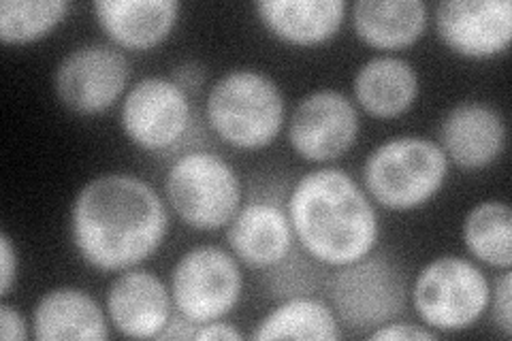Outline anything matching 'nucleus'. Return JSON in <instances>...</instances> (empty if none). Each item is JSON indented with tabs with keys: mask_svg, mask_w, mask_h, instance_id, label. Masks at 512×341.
I'll return each instance as SVG.
<instances>
[{
	"mask_svg": "<svg viewBox=\"0 0 512 341\" xmlns=\"http://www.w3.org/2000/svg\"><path fill=\"white\" fill-rule=\"evenodd\" d=\"M169 233L163 199L128 173L94 177L71 207V239L79 256L101 271H126L150 258Z\"/></svg>",
	"mask_w": 512,
	"mask_h": 341,
	"instance_id": "1",
	"label": "nucleus"
},
{
	"mask_svg": "<svg viewBox=\"0 0 512 341\" xmlns=\"http://www.w3.org/2000/svg\"><path fill=\"white\" fill-rule=\"evenodd\" d=\"M288 220L301 248L329 267L370 256L380 235L378 214L365 190L335 167L301 177L288 199Z\"/></svg>",
	"mask_w": 512,
	"mask_h": 341,
	"instance_id": "2",
	"label": "nucleus"
},
{
	"mask_svg": "<svg viewBox=\"0 0 512 341\" xmlns=\"http://www.w3.org/2000/svg\"><path fill=\"white\" fill-rule=\"evenodd\" d=\"M207 122L237 150H261L284 126V96L274 77L252 69L222 75L207 94Z\"/></svg>",
	"mask_w": 512,
	"mask_h": 341,
	"instance_id": "3",
	"label": "nucleus"
},
{
	"mask_svg": "<svg viewBox=\"0 0 512 341\" xmlns=\"http://www.w3.org/2000/svg\"><path fill=\"white\" fill-rule=\"evenodd\" d=\"M448 160L440 143L425 137L384 141L367 156L363 182L370 197L391 211H412L429 203L448 177Z\"/></svg>",
	"mask_w": 512,
	"mask_h": 341,
	"instance_id": "4",
	"label": "nucleus"
},
{
	"mask_svg": "<svg viewBox=\"0 0 512 341\" xmlns=\"http://www.w3.org/2000/svg\"><path fill=\"white\" fill-rule=\"evenodd\" d=\"M491 288L483 269L468 258L444 254L416 275L414 310L431 331H466L487 312Z\"/></svg>",
	"mask_w": 512,
	"mask_h": 341,
	"instance_id": "5",
	"label": "nucleus"
},
{
	"mask_svg": "<svg viewBox=\"0 0 512 341\" xmlns=\"http://www.w3.org/2000/svg\"><path fill=\"white\" fill-rule=\"evenodd\" d=\"M165 194L190 229L218 231L237 214L242 184L227 160L210 152H188L169 167Z\"/></svg>",
	"mask_w": 512,
	"mask_h": 341,
	"instance_id": "6",
	"label": "nucleus"
},
{
	"mask_svg": "<svg viewBox=\"0 0 512 341\" xmlns=\"http://www.w3.org/2000/svg\"><path fill=\"white\" fill-rule=\"evenodd\" d=\"M327 295L346 327L374 331L402 314L408 288L399 265L382 254L338 267L327 282Z\"/></svg>",
	"mask_w": 512,
	"mask_h": 341,
	"instance_id": "7",
	"label": "nucleus"
},
{
	"mask_svg": "<svg viewBox=\"0 0 512 341\" xmlns=\"http://www.w3.org/2000/svg\"><path fill=\"white\" fill-rule=\"evenodd\" d=\"M244 275L235 256L218 246L188 250L171 273V299L175 312L190 322L205 324L233 312L242 297Z\"/></svg>",
	"mask_w": 512,
	"mask_h": 341,
	"instance_id": "8",
	"label": "nucleus"
},
{
	"mask_svg": "<svg viewBox=\"0 0 512 341\" xmlns=\"http://www.w3.org/2000/svg\"><path fill=\"white\" fill-rule=\"evenodd\" d=\"M131 77V64L118 45H79L60 60L54 73L58 101L79 113L96 116L118 103Z\"/></svg>",
	"mask_w": 512,
	"mask_h": 341,
	"instance_id": "9",
	"label": "nucleus"
},
{
	"mask_svg": "<svg viewBox=\"0 0 512 341\" xmlns=\"http://www.w3.org/2000/svg\"><path fill=\"white\" fill-rule=\"evenodd\" d=\"M361 131L355 103L340 90L310 92L297 103L288 122V143L310 162L342 158Z\"/></svg>",
	"mask_w": 512,
	"mask_h": 341,
	"instance_id": "10",
	"label": "nucleus"
},
{
	"mask_svg": "<svg viewBox=\"0 0 512 341\" xmlns=\"http://www.w3.org/2000/svg\"><path fill=\"white\" fill-rule=\"evenodd\" d=\"M190 116L188 94L171 77H143L126 92L120 122L137 148L160 152L184 137Z\"/></svg>",
	"mask_w": 512,
	"mask_h": 341,
	"instance_id": "11",
	"label": "nucleus"
},
{
	"mask_svg": "<svg viewBox=\"0 0 512 341\" xmlns=\"http://www.w3.org/2000/svg\"><path fill=\"white\" fill-rule=\"evenodd\" d=\"M436 30L448 50L474 60L508 50L512 5L508 0H446L436 7Z\"/></svg>",
	"mask_w": 512,
	"mask_h": 341,
	"instance_id": "12",
	"label": "nucleus"
},
{
	"mask_svg": "<svg viewBox=\"0 0 512 341\" xmlns=\"http://www.w3.org/2000/svg\"><path fill=\"white\" fill-rule=\"evenodd\" d=\"M171 292L148 269L131 267L107 290V316L118 333L133 339H156L171 318Z\"/></svg>",
	"mask_w": 512,
	"mask_h": 341,
	"instance_id": "13",
	"label": "nucleus"
},
{
	"mask_svg": "<svg viewBox=\"0 0 512 341\" xmlns=\"http://www.w3.org/2000/svg\"><path fill=\"white\" fill-rule=\"evenodd\" d=\"M506 145V124L500 111L468 101L446 113L440 126V148L459 169H485L500 158Z\"/></svg>",
	"mask_w": 512,
	"mask_h": 341,
	"instance_id": "14",
	"label": "nucleus"
},
{
	"mask_svg": "<svg viewBox=\"0 0 512 341\" xmlns=\"http://www.w3.org/2000/svg\"><path fill=\"white\" fill-rule=\"evenodd\" d=\"M227 239L233 254L252 269H274L293 250L295 233L288 214L271 201H252L237 209Z\"/></svg>",
	"mask_w": 512,
	"mask_h": 341,
	"instance_id": "15",
	"label": "nucleus"
},
{
	"mask_svg": "<svg viewBox=\"0 0 512 341\" xmlns=\"http://www.w3.org/2000/svg\"><path fill=\"white\" fill-rule=\"evenodd\" d=\"M92 9L120 50L146 52L169 39L182 5L178 0H96Z\"/></svg>",
	"mask_w": 512,
	"mask_h": 341,
	"instance_id": "16",
	"label": "nucleus"
},
{
	"mask_svg": "<svg viewBox=\"0 0 512 341\" xmlns=\"http://www.w3.org/2000/svg\"><path fill=\"white\" fill-rule=\"evenodd\" d=\"M254 9L276 39L314 47L338 35L348 5L344 0H261Z\"/></svg>",
	"mask_w": 512,
	"mask_h": 341,
	"instance_id": "17",
	"label": "nucleus"
},
{
	"mask_svg": "<svg viewBox=\"0 0 512 341\" xmlns=\"http://www.w3.org/2000/svg\"><path fill=\"white\" fill-rule=\"evenodd\" d=\"M32 335L39 341H105L109 339V322L103 307L86 290L62 286L39 299L32 312Z\"/></svg>",
	"mask_w": 512,
	"mask_h": 341,
	"instance_id": "18",
	"label": "nucleus"
},
{
	"mask_svg": "<svg viewBox=\"0 0 512 341\" xmlns=\"http://www.w3.org/2000/svg\"><path fill=\"white\" fill-rule=\"evenodd\" d=\"M352 92L363 111L378 120H391L414 105L419 96V73L404 58L376 56L357 71Z\"/></svg>",
	"mask_w": 512,
	"mask_h": 341,
	"instance_id": "19",
	"label": "nucleus"
},
{
	"mask_svg": "<svg viewBox=\"0 0 512 341\" xmlns=\"http://www.w3.org/2000/svg\"><path fill=\"white\" fill-rule=\"evenodd\" d=\"M352 26L376 50H406L423 37L427 5L421 0H359L352 5Z\"/></svg>",
	"mask_w": 512,
	"mask_h": 341,
	"instance_id": "20",
	"label": "nucleus"
},
{
	"mask_svg": "<svg viewBox=\"0 0 512 341\" xmlns=\"http://www.w3.org/2000/svg\"><path fill=\"white\" fill-rule=\"evenodd\" d=\"M340 337L338 316L323 301L293 297L271 310L250 335V339H323Z\"/></svg>",
	"mask_w": 512,
	"mask_h": 341,
	"instance_id": "21",
	"label": "nucleus"
},
{
	"mask_svg": "<svg viewBox=\"0 0 512 341\" xmlns=\"http://www.w3.org/2000/svg\"><path fill=\"white\" fill-rule=\"evenodd\" d=\"M463 241L480 263L498 269L512 265V211L504 201H483L463 222Z\"/></svg>",
	"mask_w": 512,
	"mask_h": 341,
	"instance_id": "22",
	"label": "nucleus"
},
{
	"mask_svg": "<svg viewBox=\"0 0 512 341\" xmlns=\"http://www.w3.org/2000/svg\"><path fill=\"white\" fill-rule=\"evenodd\" d=\"M64 0H3L0 3V39L7 45L35 43L64 20Z\"/></svg>",
	"mask_w": 512,
	"mask_h": 341,
	"instance_id": "23",
	"label": "nucleus"
},
{
	"mask_svg": "<svg viewBox=\"0 0 512 341\" xmlns=\"http://www.w3.org/2000/svg\"><path fill=\"white\" fill-rule=\"evenodd\" d=\"M372 341H427L438 339V331H431L427 327H416V324H382V327L374 329L370 335Z\"/></svg>",
	"mask_w": 512,
	"mask_h": 341,
	"instance_id": "24",
	"label": "nucleus"
},
{
	"mask_svg": "<svg viewBox=\"0 0 512 341\" xmlns=\"http://www.w3.org/2000/svg\"><path fill=\"white\" fill-rule=\"evenodd\" d=\"M18 278V250L9 233H0V297H7Z\"/></svg>",
	"mask_w": 512,
	"mask_h": 341,
	"instance_id": "25",
	"label": "nucleus"
},
{
	"mask_svg": "<svg viewBox=\"0 0 512 341\" xmlns=\"http://www.w3.org/2000/svg\"><path fill=\"white\" fill-rule=\"evenodd\" d=\"M510 290H512V273L506 269V273L495 284V322L502 329L506 337L512 335V301H510Z\"/></svg>",
	"mask_w": 512,
	"mask_h": 341,
	"instance_id": "26",
	"label": "nucleus"
},
{
	"mask_svg": "<svg viewBox=\"0 0 512 341\" xmlns=\"http://www.w3.org/2000/svg\"><path fill=\"white\" fill-rule=\"evenodd\" d=\"M205 79H207L205 67L201 62H195V60L182 62L171 71V81H175V84H178L186 94L199 92L201 86L205 84Z\"/></svg>",
	"mask_w": 512,
	"mask_h": 341,
	"instance_id": "27",
	"label": "nucleus"
},
{
	"mask_svg": "<svg viewBox=\"0 0 512 341\" xmlns=\"http://www.w3.org/2000/svg\"><path fill=\"white\" fill-rule=\"evenodd\" d=\"M0 337L5 341L28 339V324L24 316L9 303H0Z\"/></svg>",
	"mask_w": 512,
	"mask_h": 341,
	"instance_id": "28",
	"label": "nucleus"
},
{
	"mask_svg": "<svg viewBox=\"0 0 512 341\" xmlns=\"http://www.w3.org/2000/svg\"><path fill=\"white\" fill-rule=\"evenodd\" d=\"M192 339H197V341H214V339L239 341V339H244V333H239L229 322L214 320V322L199 324L197 331H195V337H192Z\"/></svg>",
	"mask_w": 512,
	"mask_h": 341,
	"instance_id": "29",
	"label": "nucleus"
},
{
	"mask_svg": "<svg viewBox=\"0 0 512 341\" xmlns=\"http://www.w3.org/2000/svg\"><path fill=\"white\" fill-rule=\"evenodd\" d=\"M197 327H199V324L190 322L186 316H182L180 312H175V314H171L163 333H160L156 339H192V337H195Z\"/></svg>",
	"mask_w": 512,
	"mask_h": 341,
	"instance_id": "30",
	"label": "nucleus"
}]
</instances>
